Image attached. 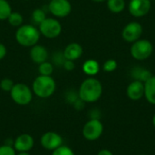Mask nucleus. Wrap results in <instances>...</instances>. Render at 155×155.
<instances>
[{"label":"nucleus","instance_id":"obj_1","mask_svg":"<svg viewBox=\"0 0 155 155\" xmlns=\"http://www.w3.org/2000/svg\"><path fill=\"white\" fill-rule=\"evenodd\" d=\"M103 94L101 82L94 77L85 79L80 85L78 91L79 98L84 103H94L98 101Z\"/></svg>","mask_w":155,"mask_h":155},{"label":"nucleus","instance_id":"obj_2","mask_svg":"<svg viewBox=\"0 0 155 155\" xmlns=\"http://www.w3.org/2000/svg\"><path fill=\"white\" fill-rule=\"evenodd\" d=\"M40 35L39 29L34 25H22L15 32V40L22 46L32 47L38 43Z\"/></svg>","mask_w":155,"mask_h":155},{"label":"nucleus","instance_id":"obj_3","mask_svg":"<svg viewBox=\"0 0 155 155\" xmlns=\"http://www.w3.org/2000/svg\"><path fill=\"white\" fill-rule=\"evenodd\" d=\"M56 84L52 76L39 75L37 76L32 84L33 93L39 98H48L52 96L55 91Z\"/></svg>","mask_w":155,"mask_h":155},{"label":"nucleus","instance_id":"obj_4","mask_svg":"<svg viewBox=\"0 0 155 155\" xmlns=\"http://www.w3.org/2000/svg\"><path fill=\"white\" fill-rule=\"evenodd\" d=\"M12 100L19 105H27L33 99V91L25 84H15L10 91Z\"/></svg>","mask_w":155,"mask_h":155},{"label":"nucleus","instance_id":"obj_5","mask_svg":"<svg viewBox=\"0 0 155 155\" xmlns=\"http://www.w3.org/2000/svg\"><path fill=\"white\" fill-rule=\"evenodd\" d=\"M153 44L146 39H139L133 43L131 46V55L138 61H144L148 59L153 54Z\"/></svg>","mask_w":155,"mask_h":155},{"label":"nucleus","instance_id":"obj_6","mask_svg":"<svg viewBox=\"0 0 155 155\" xmlns=\"http://www.w3.org/2000/svg\"><path fill=\"white\" fill-rule=\"evenodd\" d=\"M38 29L40 34L43 35L45 38L54 39L60 35L62 32V25L55 18L46 17L38 25Z\"/></svg>","mask_w":155,"mask_h":155},{"label":"nucleus","instance_id":"obj_7","mask_svg":"<svg viewBox=\"0 0 155 155\" xmlns=\"http://www.w3.org/2000/svg\"><path fill=\"white\" fill-rule=\"evenodd\" d=\"M104 132V125L100 120L93 118L88 121L83 128V135L88 141H95L101 137Z\"/></svg>","mask_w":155,"mask_h":155},{"label":"nucleus","instance_id":"obj_8","mask_svg":"<svg viewBox=\"0 0 155 155\" xmlns=\"http://www.w3.org/2000/svg\"><path fill=\"white\" fill-rule=\"evenodd\" d=\"M48 10L54 17L64 18L71 13L72 5L69 0H50Z\"/></svg>","mask_w":155,"mask_h":155},{"label":"nucleus","instance_id":"obj_9","mask_svg":"<svg viewBox=\"0 0 155 155\" xmlns=\"http://www.w3.org/2000/svg\"><path fill=\"white\" fill-rule=\"evenodd\" d=\"M40 143L44 149L53 152L63 145V138L55 132H46L41 136Z\"/></svg>","mask_w":155,"mask_h":155},{"label":"nucleus","instance_id":"obj_10","mask_svg":"<svg viewBox=\"0 0 155 155\" xmlns=\"http://www.w3.org/2000/svg\"><path fill=\"white\" fill-rule=\"evenodd\" d=\"M151 0H130L128 9L134 17H143L151 10Z\"/></svg>","mask_w":155,"mask_h":155},{"label":"nucleus","instance_id":"obj_11","mask_svg":"<svg viewBox=\"0 0 155 155\" xmlns=\"http://www.w3.org/2000/svg\"><path fill=\"white\" fill-rule=\"evenodd\" d=\"M143 34V26L138 22H131L127 24L122 32L123 38L128 43H134L140 39Z\"/></svg>","mask_w":155,"mask_h":155},{"label":"nucleus","instance_id":"obj_12","mask_svg":"<svg viewBox=\"0 0 155 155\" xmlns=\"http://www.w3.org/2000/svg\"><path fill=\"white\" fill-rule=\"evenodd\" d=\"M34 138L28 134H22L18 135L13 143V147L15 152L24 153L29 152L34 147Z\"/></svg>","mask_w":155,"mask_h":155},{"label":"nucleus","instance_id":"obj_13","mask_svg":"<svg viewBox=\"0 0 155 155\" xmlns=\"http://www.w3.org/2000/svg\"><path fill=\"white\" fill-rule=\"evenodd\" d=\"M127 96L133 101H138L144 96V83L134 80L127 87Z\"/></svg>","mask_w":155,"mask_h":155},{"label":"nucleus","instance_id":"obj_14","mask_svg":"<svg viewBox=\"0 0 155 155\" xmlns=\"http://www.w3.org/2000/svg\"><path fill=\"white\" fill-rule=\"evenodd\" d=\"M30 58L35 64H40L48 59V51L47 49L41 45H35L34 46L31 47L30 50Z\"/></svg>","mask_w":155,"mask_h":155},{"label":"nucleus","instance_id":"obj_15","mask_svg":"<svg viewBox=\"0 0 155 155\" xmlns=\"http://www.w3.org/2000/svg\"><path fill=\"white\" fill-rule=\"evenodd\" d=\"M83 52H84V50L80 44L70 43L65 46L63 54L66 60H71V61L74 62L82 56Z\"/></svg>","mask_w":155,"mask_h":155},{"label":"nucleus","instance_id":"obj_16","mask_svg":"<svg viewBox=\"0 0 155 155\" xmlns=\"http://www.w3.org/2000/svg\"><path fill=\"white\" fill-rule=\"evenodd\" d=\"M144 96L150 104H155V76L144 82Z\"/></svg>","mask_w":155,"mask_h":155},{"label":"nucleus","instance_id":"obj_17","mask_svg":"<svg viewBox=\"0 0 155 155\" xmlns=\"http://www.w3.org/2000/svg\"><path fill=\"white\" fill-rule=\"evenodd\" d=\"M100 65L99 63L94 59H88L83 64V71L89 76H94L99 73Z\"/></svg>","mask_w":155,"mask_h":155},{"label":"nucleus","instance_id":"obj_18","mask_svg":"<svg viewBox=\"0 0 155 155\" xmlns=\"http://www.w3.org/2000/svg\"><path fill=\"white\" fill-rule=\"evenodd\" d=\"M124 0H107V7L113 13H121L125 8Z\"/></svg>","mask_w":155,"mask_h":155},{"label":"nucleus","instance_id":"obj_19","mask_svg":"<svg viewBox=\"0 0 155 155\" xmlns=\"http://www.w3.org/2000/svg\"><path fill=\"white\" fill-rule=\"evenodd\" d=\"M12 12V7L9 2L7 0H0V20H7Z\"/></svg>","mask_w":155,"mask_h":155},{"label":"nucleus","instance_id":"obj_20","mask_svg":"<svg viewBox=\"0 0 155 155\" xmlns=\"http://www.w3.org/2000/svg\"><path fill=\"white\" fill-rule=\"evenodd\" d=\"M7 21L12 26L19 27L20 25H23L24 18H23V15L19 12H12L10 15L8 16Z\"/></svg>","mask_w":155,"mask_h":155},{"label":"nucleus","instance_id":"obj_21","mask_svg":"<svg viewBox=\"0 0 155 155\" xmlns=\"http://www.w3.org/2000/svg\"><path fill=\"white\" fill-rule=\"evenodd\" d=\"M46 18V14L42 8H36L32 13V20L35 25H40Z\"/></svg>","mask_w":155,"mask_h":155},{"label":"nucleus","instance_id":"obj_22","mask_svg":"<svg viewBox=\"0 0 155 155\" xmlns=\"http://www.w3.org/2000/svg\"><path fill=\"white\" fill-rule=\"evenodd\" d=\"M54 71V65L50 62H44L38 65V72L41 75H46L51 76Z\"/></svg>","mask_w":155,"mask_h":155},{"label":"nucleus","instance_id":"obj_23","mask_svg":"<svg viewBox=\"0 0 155 155\" xmlns=\"http://www.w3.org/2000/svg\"><path fill=\"white\" fill-rule=\"evenodd\" d=\"M151 74L149 71L145 70V69H141V68H135L134 69V77L136 78V80L138 81H141L143 83L146 82L150 77H151Z\"/></svg>","mask_w":155,"mask_h":155},{"label":"nucleus","instance_id":"obj_24","mask_svg":"<svg viewBox=\"0 0 155 155\" xmlns=\"http://www.w3.org/2000/svg\"><path fill=\"white\" fill-rule=\"evenodd\" d=\"M52 155H74V153L70 147L65 145H61L60 147L53 151Z\"/></svg>","mask_w":155,"mask_h":155},{"label":"nucleus","instance_id":"obj_25","mask_svg":"<svg viewBox=\"0 0 155 155\" xmlns=\"http://www.w3.org/2000/svg\"><path fill=\"white\" fill-rule=\"evenodd\" d=\"M15 85V83L10 78H4L0 82V88L5 92H9L12 90L13 86Z\"/></svg>","mask_w":155,"mask_h":155},{"label":"nucleus","instance_id":"obj_26","mask_svg":"<svg viewBox=\"0 0 155 155\" xmlns=\"http://www.w3.org/2000/svg\"><path fill=\"white\" fill-rule=\"evenodd\" d=\"M116 68H117V62L114 59H108L107 61L104 62L103 65L104 71L108 72V73L114 72Z\"/></svg>","mask_w":155,"mask_h":155},{"label":"nucleus","instance_id":"obj_27","mask_svg":"<svg viewBox=\"0 0 155 155\" xmlns=\"http://www.w3.org/2000/svg\"><path fill=\"white\" fill-rule=\"evenodd\" d=\"M0 155H16L13 145L4 144L0 146Z\"/></svg>","mask_w":155,"mask_h":155},{"label":"nucleus","instance_id":"obj_28","mask_svg":"<svg viewBox=\"0 0 155 155\" xmlns=\"http://www.w3.org/2000/svg\"><path fill=\"white\" fill-rule=\"evenodd\" d=\"M63 67L66 70V71H72L74 69L75 65H74V61H71V60H66L64 61V64H63Z\"/></svg>","mask_w":155,"mask_h":155},{"label":"nucleus","instance_id":"obj_29","mask_svg":"<svg viewBox=\"0 0 155 155\" xmlns=\"http://www.w3.org/2000/svg\"><path fill=\"white\" fill-rule=\"evenodd\" d=\"M7 54V49L5 47V45L2 43H0V60L4 59L5 57Z\"/></svg>","mask_w":155,"mask_h":155},{"label":"nucleus","instance_id":"obj_30","mask_svg":"<svg viewBox=\"0 0 155 155\" xmlns=\"http://www.w3.org/2000/svg\"><path fill=\"white\" fill-rule=\"evenodd\" d=\"M97 155H114V154H113V153H112L111 151H109V150H107V149H103V150H101V151L98 153V154Z\"/></svg>","mask_w":155,"mask_h":155},{"label":"nucleus","instance_id":"obj_31","mask_svg":"<svg viewBox=\"0 0 155 155\" xmlns=\"http://www.w3.org/2000/svg\"><path fill=\"white\" fill-rule=\"evenodd\" d=\"M16 155H30L29 154V153L28 152H24V153H19L18 154Z\"/></svg>","mask_w":155,"mask_h":155},{"label":"nucleus","instance_id":"obj_32","mask_svg":"<svg viewBox=\"0 0 155 155\" xmlns=\"http://www.w3.org/2000/svg\"><path fill=\"white\" fill-rule=\"evenodd\" d=\"M94 2H96V3H101V2H104V1H107V0H92Z\"/></svg>","mask_w":155,"mask_h":155},{"label":"nucleus","instance_id":"obj_33","mask_svg":"<svg viewBox=\"0 0 155 155\" xmlns=\"http://www.w3.org/2000/svg\"><path fill=\"white\" fill-rule=\"evenodd\" d=\"M153 125H154L155 127V114L154 116H153Z\"/></svg>","mask_w":155,"mask_h":155},{"label":"nucleus","instance_id":"obj_34","mask_svg":"<svg viewBox=\"0 0 155 155\" xmlns=\"http://www.w3.org/2000/svg\"><path fill=\"white\" fill-rule=\"evenodd\" d=\"M22 1H28V0H22Z\"/></svg>","mask_w":155,"mask_h":155},{"label":"nucleus","instance_id":"obj_35","mask_svg":"<svg viewBox=\"0 0 155 155\" xmlns=\"http://www.w3.org/2000/svg\"><path fill=\"white\" fill-rule=\"evenodd\" d=\"M151 1H152V0H151ZM153 1H155V0H153Z\"/></svg>","mask_w":155,"mask_h":155},{"label":"nucleus","instance_id":"obj_36","mask_svg":"<svg viewBox=\"0 0 155 155\" xmlns=\"http://www.w3.org/2000/svg\"><path fill=\"white\" fill-rule=\"evenodd\" d=\"M141 155H145V154H141Z\"/></svg>","mask_w":155,"mask_h":155}]
</instances>
